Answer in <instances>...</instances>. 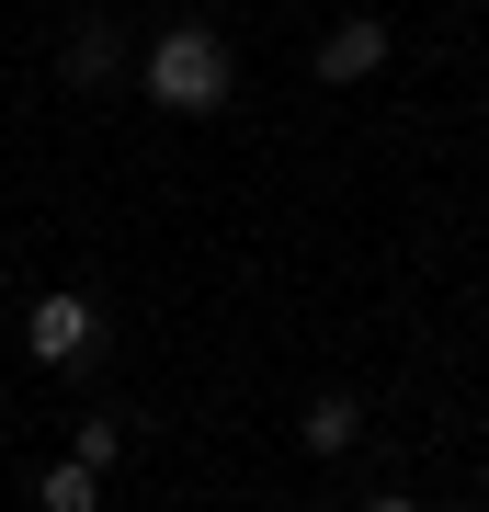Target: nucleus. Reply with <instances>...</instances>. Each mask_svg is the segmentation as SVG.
I'll list each match as a JSON object with an SVG mask.
<instances>
[{"label": "nucleus", "instance_id": "1", "mask_svg": "<svg viewBox=\"0 0 489 512\" xmlns=\"http://www.w3.org/2000/svg\"><path fill=\"white\" fill-rule=\"evenodd\" d=\"M148 103H171V114H217V103H228V46L205 35V23L160 35V46H148Z\"/></svg>", "mask_w": 489, "mask_h": 512}, {"label": "nucleus", "instance_id": "2", "mask_svg": "<svg viewBox=\"0 0 489 512\" xmlns=\"http://www.w3.org/2000/svg\"><path fill=\"white\" fill-rule=\"evenodd\" d=\"M91 296H35V319H23V353H35V365H80L91 353Z\"/></svg>", "mask_w": 489, "mask_h": 512}, {"label": "nucleus", "instance_id": "3", "mask_svg": "<svg viewBox=\"0 0 489 512\" xmlns=\"http://www.w3.org/2000/svg\"><path fill=\"white\" fill-rule=\"evenodd\" d=\"M376 57H387V23L364 12V23H342V35L319 46V80H364V69H376Z\"/></svg>", "mask_w": 489, "mask_h": 512}, {"label": "nucleus", "instance_id": "4", "mask_svg": "<svg viewBox=\"0 0 489 512\" xmlns=\"http://www.w3.org/2000/svg\"><path fill=\"white\" fill-rule=\"evenodd\" d=\"M35 501H46V512H103V467H80V456H57V467L35 478Z\"/></svg>", "mask_w": 489, "mask_h": 512}, {"label": "nucleus", "instance_id": "5", "mask_svg": "<svg viewBox=\"0 0 489 512\" xmlns=\"http://www.w3.org/2000/svg\"><path fill=\"white\" fill-rule=\"evenodd\" d=\"M353 399H342V387H330V399H308V456H342V444H353Z\"/></svg>", "mask_w": 489, "mask_h": 512}, {"label": "nucleus", "instance_id": "6", "mask_svg": "<svg viewBox=\"0 0 489 512\" xmlns=\"http://www.w3.org/2000/svg\"><path fill=\"white\" fill-rule=\"evenodd\" d=\"M69 456H80V467H114V456H126V433H114V421H103V410H91V421H80V444H69Z\"/></svg>", "mask_w": 489, "mask_h": 512}, {"label": "nucleus", "instance_id": "7", "mask_svg": "<svg viewBox=\"0 0 489 512\" xmlns=\"http://www.w3.org/2000/svg\"><path fill=\"white\" fill-rule=\"evenodd\" d=\"M103 69H114V35H103V23H91V35L69 46V80H103Z\"/></svg>", "mask_w": 489, "mask_h": 512}, {"label": "nucleus", "instance_id": "8", "mask_svg": "<svg viewBox=\"0 0 489 512\" xmlns=\"http://www.w3.org/2000/svg\"><path fill=\"white\" fill-rule=\"evenodd\" d=\"M364 512H410V501H364Z\"/></svg>", "mask_w": 489, "mask_h": 512}, {"label": "nucleus", "instance_id": "9", "mask_svg": "<svg viewBox=\"0 0 489 512\" xmlns=\"http://www.w3.org/2000/svg\"><path fill=\"white\" fill-rule=\"evenodd\" d=\"M0 262H12V251H0Z\"/></svg>", "mask_w": 489, "mask_h": 512}]
</instances>
